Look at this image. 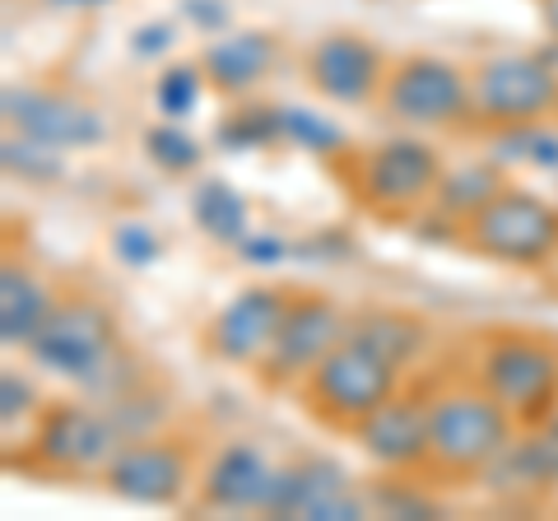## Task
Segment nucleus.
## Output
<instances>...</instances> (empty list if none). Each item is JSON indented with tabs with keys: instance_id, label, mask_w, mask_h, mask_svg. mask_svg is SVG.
<instances>
[{
	"instance_id": "1",
	"label": "nucleus",
	"mask_w": 558,
	"mask_h": 521,
	"mask_svg": "<svg viewBox=\"0 0 558 521\" xmlns=\"http://www.w3.org/2000/svg\"><path fill=\"white\" fill-rule=\"evenodd\" d=\"M43 373L70 381V387L89 391L94 401H112L140 377V359L121 344V326L112 307L94 293H57V307L43 322V331L24 350Z\"/></svg>"
},
{
	"instance_id": "2",
	"label": "nucleus",
	"mask_w": 558,
	"mask_h": 521,
	"mask_svg": "<svg viewBox=\"0 0 558 521\" xmlns=\"http://www.w3.org/2000/svg\"><path fill=\"white\" fill-rule=\"evenodd\" d=\"M517 438V420L508 405L494 401L475 377L470 381H447L433 387L428 401V471L433 480L447 484H470L484 480L502 451Z\"/></svg>"
},
{
	"instance_id": "3",
	"label": "nucleus",
	"mask_w": 558,
	"mask_h": 521,
	"mask_svg": "<svg viewBox=\"0 0 558 521\" xmlns=\"http://www.w3.org/2000/svg\"><path fill=\"white\" fill-rule=\"evenodd\" d=\"M330 168L344 178L349 196H354L363 215L400 223L433 205L447 163H442V154L428 141H418V135H391V141L354 149L349 159L330 163Z\"/></svg>"
},
{
	"instance_id": "4",
	"label": "nucleus",
	"mask_w": 558,
	"mask_h": 521,
	"mask_svg": "<svg viewBox=\"0 0 558 521\" xmlns=\"http://www.w3.org/2000/svg\"><path fill=\"white\" fill-rule=\"evenodd\" d=\"M475 381L508 405L517 428H539L558 405V340L539 331H488L475 344Z\"/></svg>"
},
{
	"instance_id": "5",
	"label": "nucleus",
	"mask_w": 558,
	"mask_h": 521,
	"mask_svg": "<svg viewBox=\"0 0 558 521\" xmlns=\"http://www.w3.org/2000/svg\"><path fill=\"white\" fill-rule=\"evenodd\" d=\"M400 387H405V373L391 368L387 359L373 354L368 344H359L354 336H344L336 350L293 387V396H299L303 410L317 424L336 428V433H354L381 401H391Z\"/></svg>"
},
{
	"instance_id": "6",
	"label": "nucleus",
	"mask_w": 558,
	"mask_h": 521,
	"mask_svg": "<svg viewBox=\"0 0 558 521\" xmlns=\"http://www.w3.org/2000/svg\"><path fill=\"white\" fill-rule=\"evenodd\" d=\"M377 108L387 121L405 131H465L475 126V94H470V71L447 57L410 51L391 61L387 84H381Z\"/></svg>"
},
{
	"instance_id": "7",
	"label": "nucleus",
	"mask_w": 558,
	"mask_h": 521,
	"mask_svg": "<svg viewBox=\"0 0 558 521\" xmlns=\"http://www.w3.org/2000/svg\"><path fill=\"white\" fill-rule=\"evenodd\" d=\"M461 247L512 270H539L558 256V205L526 186H502L480 215L465 219Z\"/></svg>"
},
{
	"instance_id": "8",
	"label": "nucleus",
	"mask_w": 558,
	"mask_h": 521,
	"mask_svg": "<svg viewBox=\"0 0 558 521\" xmlns=\"http://www.w3.org/2000/svg\"><path fill=\"white\" fill-rule=\"evenodd\" d=\"M475 126H526L558 112V43L554 51H498L470 65Z\"/></svg>"
},
{
	"instance_id": "9",
	"label": "nucleus",
	"mask_w": 558,
	"mask_h": 521,
	"mask_svg": "<svg viewBox=\"0 0 558 521\" xmlns=\"http://www.w3.org/2000/svg\"><path fill=\"white\" fill-rule=\"evenodd\" d=\"M117 428L108 420V410L98 401H57L43 405L38 420L28 428V451L24 461L38 465L47 475H65V480H84V475H102L108 461L117 457Z\"/></svg>"
},
{
	"instance_id": "10",
	"label": "nucleus",
	"mask_w": 558,
	"mask_h": 521,
	"mask_svg": "<svg viewBox=\"0 0 558 521\" xmlns=\"http://www.w3.org/2000/svg\"><path fill=\"white\" fill-rule=\"evenodd\" d=\"M98 480L108 484V494L135 502V508H182L186 489L201 480V457L191 438L154 433V438L121 443Z\"/></svg>"
},
{
	"instance_id": "11",
	"label": "nucleus",
	"mask_w": 558,
	"mask_h": 521,
	"mask_svg": "<svg viewBox=\"0 0 558 521\" xmlns=\"http://www.w3.org/2000/svg\"><path fill=\"white\" fill-rule=\"evenodd\" d=\"M344 336H349V317L326 299V293L293 289L289 312H284V322H279V336L270 344V354L256 363V377L266 381L270 391H293Z\"/></svg>"
},
{
	"instance_id": "12",
	"label": "nucleus",
	"mask_w": 558,
	"mask_h": 521,
	"mask_svg": "<svg viewBox=\"0 0 558 521\" xmlns=\"http://www.w3.org/2000/svg\"><path fill=\"white\" fill-rule=\"evenodd\" d=\"M289 299H293V289H279V284L238 289L233 299L209 317L205 336H201V350L215 363L256 373V363L270 354V344L279 336V322H284V312H289Z\"/></svg>"
},
{
	"instance_id": "13",
	"label": "nucleus",
	"mask_w": 558,
	"mask_h": 521,
	"mask_svg": "<svg viewBox=\"0 0 558 521\" xmlns=\"http://www.w3.org/2000/svg\"><path fill=\"white\" fill-rule=\"evenodd\" d=\"M368 494L354 489V480L330 457H299L275 471L266 517L289 521H359L368 517Z\"/></svg>"
},
{
	"instance_id": "14",
	"label": "nucleus",
	"mask_w": 558,
	"mask_h": 521,
	"mask_svg": "<svg viewBox=\"0 0 558 521\" xmlns=\"http://www.w3.org/2000/svg\"><path fill=\"white\" fill-rule=\"evenodd\" d=\"M387 71H391L387 51L349 28L326 33L303 57V80L317 89V98L340 102V108H368V102H377Z\"/></svg>"
},
{
	"instance_id": "15",
	"label": "nucleus",
	"mask_w": 558,
	"mask_h": 521,
	"mask_svg": "<svg viewBox=\"0 0 558 521\" xmlns=\"http://www.w3.org/2000/svg\"><path fill=\"white\" fill-rule=\"evenodd\" d=\"M428 401L433 387H400L381 401L349 438L387 475H424L428 471Z\"/></svg>"
},
{
	"instance_id": "16",
	"label": "nucleus",
	"mask_w": 558,
	"mask_h": 521,
	"mask_svg": "<svg viewBox=\"0 0 558 521\" xmlns=\"http://www.w3.org/2000/svg\"><path fill=\"white\" fill-rule=\"evenodd\" d=\"M0 117H5L10 131L38 135V141L57 145L65 154L98 149L108 141V121H102L98 108H89V102L75 94L43 89V84H20V89L10 84V89L0 94Z\"/></svg>"
},
{
	"instance_id": "17",
	"label": "nucleus",
	"mask_w": 558,
	"mask_h": 521,
	"mask_svg": "<svg viewBox=\"0 0 558 521\" xmlns=\"http://www.w3.org/2000/svg\"><path fill=\"white\" fill-rule=\"evenodd\" d=\"M279 465L260 451V443L252 438H229L215 457L201 465V508L209 512H260L266 517V502H270V484H275Z\"/></svg>"
},
{
	"instance_id": "18",
	"label": "nucleus",
	"mask_w": 558,
	"mask_h": 521,
	"mask_svg": "<svg viewBox=\"0 0 558 521\" xmlns=\"http://www.w3.org/2000/svg\"><path fill=\"white\" fill-rule=\"evenodd\" d=\"M279 57H284V43H279L270 28H229V33H219V38L201 51L209 94H219L229 102L252 98L260 84L275 75Z\"/></svg>"
},
{
	"instance_id": "19",
	"label": "nucleus",
	"mask_w": 558,
	"mask_h": 521,
	"mask_svg": "<svg viewBox=\"0 0 558 521\" xmlns=\"http://www.w3.org/2000/svg\"><path fill=\"white\" fill-rule=\"evenodd\" d=\"M484 484L498 498H545L558 489V443L545 428H517L512 447L484 471Z\"/></svg>"
},
{
	"instance_id": "20",
	"label": "nucleus",
	"mask_w": 558,
	"mask_h": 521,
	"mask_svg": "<svg viewBox=\"0 0 558 521\" xmlns=\"http://www.w3.org/2000/svg\"><path fill=\"white\" fill-rule=\"evenodd\" d=\"M51 307H57V289L28 260L10 256L0 266V344L5 350H28V340L43 331Z\"/></svg>"
},
{
	"instance_id": "21",
	"label": "nucleus",
	"mask_w": 558,
	"mask_h": 521,
	"mask_svg": "<svg viewBox=\"0 0 558 521\" xmlns=\"http://www.w3.org/2000/svg\"><path fill=\"white\" fill-rule=\"evenodd\" d=\"M349 336L359 344H368L373 354H381L391 368L410 373V363L428 350V322L400 307H368L349 317Z\"/></svg>"
},
{
	"instance_id": "22",
	"label": "nucleus",
	"mask_w": 558,
	"mask_h": 521,
	"mask_svg": "<svg viewBox=\"0 0 558 521\" xmlns=\"http://www.w3.org/2000/svg\"><path fill=\"white\" fill-rule=\"evenodd\" d=\"M191 219H196V229L209 242L238 247L252 233V201L229 178H196V186H191Z\"/></svg>"
},
{
	"instance_id": "23",
	"label": "nucleus",
	"mask_w": 558,
	"mask_h": 521,
	"mask_svg": "<svg viewBox=\"0 0 558 521\" xmlns=\"http://www.w3.org/2000/svg\"><path fill=\"white\" fill-rule=\"evenodd\" d=\"M284 102H256L242 98L238 108H229L215 126V149L223 154H256V149H275L284 145Z\"/></svg>"
},
{
	"instance_id": "24",
	"label": "nucleus",
	"mask_w": 558,
	"mask_h": 521,
	"mask_svg": "<svg viewBox=\"0 0 558 521\" xmlns=\"http://www.w3.org/2000/svg\"><path fill=\"white\" fill-rule=\"evenodd\" d=\"M502 186H508V172H502L494 159L457 163V168H442V182H438V196H433V205L465 229V219L480 215Z\"/></svg>"
},
{
	"instance_id": "25",
	"label": "nucleus",
	"mask_w": 558,
	"mask_h": 521,
	"mask_svg": "<svg viewBox=\"0 0 558 521\" xmlns=\"http://www.w3.org/2000/svg\"><path fill=\"white\" fill-rule=\"evenodd\" d=\"M98 405L108 410V420H112V428H117L121 443L154 438V433H163L168 414H172L168 391H163L154 377H140L135 387H126L121 396H112V401H98Z\"/></svg>"
},
{
	"instance_id": "26",
	"label": "nucleus",
	"mask_w": 558,
	"mask_h": 521,
	"mask_svg": "<svg viewBox=\"0 0 558 521\" xmlns=\"http://www.w3.org/2000/svg\"><path fill=\"white\" fill-rule=\"evenodd\" d=\"M488 159L502 172L508 168H535L558 172V131L545 121H526V126H494L488 131Z\"/></svg>"
},
{
	"instance_id": "27",
	"label": "nucleus",
	"mask_w": 558,
	"mask_h": 521,
	"mask_svg": "<svg viewBox=\"0 0 558 521\" xmlns=\"http://www.w3.org/2000/svg\"><path fill=\"white\" fill-rule=\"evenodd\" d=\"M279 112H284V145L303 149V154H312V159H322V163H340V159L354 154L344 126L340 121H330L326 112L303 108V102H284Z\"/></svg>"
},
{
	"instance_id": "28",
	"label": "nucleus",
	"mask_w": 558,
	"mask_h": 521,
	"mask_svg": "<svg viewBox=\"0 0 558 521\" xmlns=\"http://www.w3.org/2000/svg\"><path fill=\"white\" fill-rule=\"evenodd\" d=\"M0 168H5L10 178H20L24 186H57L65 178V149L5 126V141H0Z\"/></svg>"
},
{
	"instance_id": "29",
	"label": "nucleus",
	"mask_w": 558,
	"mask_h": 521,
	"mask_svg": "<svg viewBox=\"0 0 558 521\" xmlns=\"http://www.w3.org/2000/svg\"><path fill=\"white\" fill-rule=\"evenodd\" d=\"M145 154H149V163L168 172V178H191V172L201 168L205 159V145L191 135L182 121H154V126L145 131Z\"/></svg>"
},
{
	"instance_id": "30",
	"label": "nucleus",
	"mask_w": 558,
	"mask_h": 521,
	"mask_svg": "<svg viewBox=\"0 0 558 521\" xmlns=\"http://www.w3.org/2000/svg\"><path fill=\"white\" fill-rule=\"evenodd\" d=\"M205 89H209V80H205L201 61H172L159 71V80H154V108H159V117H168V121H186L201 108Z\"/></svg>"
},
{
	"instance_id": "31",
	"label": "nucleus",
	"mask_w": 558,
	"mask_h": 521,
	"mask_svg": "<svg viewBox=\"0 0 558 521\" xmlns=\"http://www.w3.org/2000/svg\"><path fill=\"white\" fill-rule=\"evenodd\" d=\"M368 494V508L373 512H387V517H438V502H433V494L424 489V484H414L410 475H391L373 484Z\"/></svg>"
},
{
	"instance_id": "32",
	"label": "nucleus",
	"mask_w": 558,
	"mask_h": 521,
	"mask_svg": "<svg viewBox=\"0 0 558 521\" xmlns=\"http://www.w3.org/2000/svg\"><path fill=\"white\" fill-rule=\"evenodd\" d=\"M112 256H117L126 270H149L154 260L163 256V238L154 233L149 223L126 219V223H117V229H112Z\"/></svg>"
},
{
	"instance_id": "33",
	"label": "nucleus",
	"mask_w": 558,
	"mask_h": 521,
	"mask_svg": "<svg viewBox=\"0 0 558 521\" xmlns=\"http://www.w3.org/2000/svg\"><path fill=\"white\" fill-rule=\"evenodd\" d=\"M38 410H43L38 391H33V381L20 368L0 373V424H5V433L14 424H33V420H38Z\"/></svg>"
},
{
	"instance_id": "34",
	"label": "nucleus",
	"mask_w": 558,
	"mask_h": 521,
	"mask_svg": "<svg viewBox=\"0 0 558 521\" xmlns=\"http://www.w3.org/2000/svg\"><path fill=\"white\" fill-rule=\"evenodd\" d=\"M233 252H238L242 266H252V270H275V266H284V260H293V242L279 238V233H256V229H252Z\"/></svg>"
},
{
	"instance_id": "35",
	"label": "nucleus",
	"mask_w": 558,
	"mask_h": 521,
	"mask_svg": "<svg viewBox=\"0 0 558 521\" xmlns=\"http://www.w3.org/2000/svg\"><path fill=\"white\" fill-rule=\"evenodd\" d=\"M178 14L196 33H209V38L229 33V24H233V5H229V0H178Z\"/></svg>"
},
{
	"instance_id": "36",
	"label": "nucleus",
	"mask_w": 558,
	"mask_h": 521,
	"mask_svg": "<svg viewBox=\"0 0 558 521\" xmlns=\"http://www.w3.org/2000/svg\"><path fill=\"white\" fill-rule=\"evenodd\" d=\"M172 43H178V24L172 20H145L135 33H131V57L140 61H163Z\"/></svg>"
},
{
	"instance_id": "37",
	"label": "nucleus",
	"mask_w": 558,
	"mask_h": 521,
	"mask_svg": "<svg viewBox=\"0 0 558 521\" xmlns=\"http://www.w3.org/2000/svg\"><path fill=\"white\" fill-rule=\"evenodd\" d=\"M354 256V242L344 233H317V238H303L293 242V260H307V266H336V260H349Z\"/></svg>"
},
{
	"instance_id": "38",
	"label": "nucleus",
	"mask_w": 558,
	"mask_h": 521,
	"mask_svg": "<svg viewBox=\"0 0 558 521\" xmlns=\"http://www.w3.org/2000/svg\"><path fill=\"white\" fill-rule=\"evenodd\" d=\"M112 0H47V10H65V14H89V10H108Z\"/></svg>"
},
{
	"instance_id": "39",
	"label": "nucleus",
	"mask_w": 558,
	"mask_h": 521,
	"mask_svg": "<svg viewBox=\"0 0 558 521\" xmlns=\"http://www.w3.org/2000/svg\"><path fill=\"white\" fill-rule=\"evenodd\" d=\"M539 20L549 28V43H558V0H539Z\"/></svg>"
},
{
	"instance_id": "40",
	"label": "nucleus",
	"mask_w": 558,
	"mask_h": 521,
	"mask_svg": "<svg viewBox=\"0 0 558 521\" xmlns=\"http://www.w3.org/2000/svg\"><path fill=\"white\" fill-rule=\"evenodd\" d=\"M539 428H545V433H549V438H554V443H558V405H554V410H549V420H545V424H539Z\"/></svg>"
},
{
	"instance_id": "41",
	"label": "nucleus",
	"mask_w": 558,
	"mask_h": 521,
	"mask_svg": "<svg viewBox=\"0 0 558 521\" xmlns=\"http://www.w3.org/2000/svg\"><path fill=\"white\" fill-rule=\"evenodd\" d=\"M554 117H558V112H554Z\"/></svg>"
}]
</instances>
